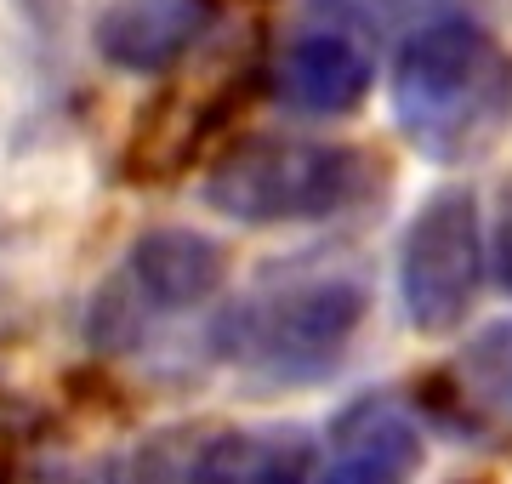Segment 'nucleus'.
<instances>
[{"label":"nucleus","instance_id":"f257e3e1","mask_svg":"<svg viewBox=\"0 0 512 484\" xmlns=\"http://www.w3.org/2000/svg\"><path fill=\"white\" fill-rule=\"evenodd\" d=\"M393 120L421 160H484L512 126V52L467 18L410 29L393 57Z\"/></svg>","mask_w":512,"mask_h":484},{"label":"nucleus","instance_id":"f03ea898","mask_svg":"<svg viewBox=\"0 0 512 484\" xmlns=\"http://www.w3.org/2000/svg\"><path fill=\"white\" fill-rule=\"evenodd\" d=\"M365 319L370 285L359 268H274L211 325V348L268 388H302L348 359Z\"/></svg>","mask_w":512,"mask_h":484},{"label":"nucleus","instance_id":"7ed1b4c3","mask_svg":"<svg viewBox=\"0 0 512 484\" xmlns=\"http://www.w3.org/2000/svg\"><path fill=\"white\" fill-rule=\"evenodd\" d=\"M387 188V160L359 143L256 131L217 154L205 171V205L245 228L330 223L370 205Z\"/></svg>","mask_w":512,"mask_h":484},{"label":"nucleus","instance_id":"20e7f679","mask_svg":"<svg viewBox=\"0 0 512 484\" xmlns=\"http://www.w3.org/2000/svg\"><path fill=\"white\" fill-rule=\"evenodd\" d=\"M228 280V251L200 228H148L126 251L120 285L97 291L92 302V348L114 354L137 342L148 314H188L222 291Z\"/></svg>","mask_w":512,"mask_h":484},{"label":"nucleus","instance_id":"39448f33","mask_svg":"<svg viewBox=\"0 0 512 484\" xmlns=\"http://www.w3.org/2000/svg\"><path fill=\"white\" fill-rule=\"evenodd\" d=\"M484 280V234H478L473 188L427 194L399 240V297L404 319L421 336H450L467 325Z\"/></svg>","mask_w":512,"mask_h":484},{"label":"nucleus","instance_id":"423d86ee","mask_svg":"<svg viewBox=\"0 0 512 484\" xmlns=\"http://www.w3.org/2000/svg\"><path fill=\"white\" fill-rule=\"evenodd\" d=\"M268 80L285 109L313 114V120H342L376 86V52L348 23H313L279 46Z\"/></svg>","mask_w":512,"mask_h":484},{"label":"nucleus","instance_id":"0eeeda50","mask_svg":"<svg viewBox=\"0 0 512 484\" xmlns=\"http://www.w3.org/2000/svg\"><path fill=\"white\" fill-rule=\"evenodd\" d=\"M427 439L416 410L393 393H365L330 422V462L319 484H410Z\"/></svg>","mask_w":512,"mask_h":484},{"label":"nucleus","instance_id":"6e6552de","mask_svg":"<svg viewBox=\"0 0 512 484\" xmlns=\"http://www.w3.org/2000/svg\"><path fill=\"white\" fill-rule=\"evenodd\" d=\"M211 29V0H114L97 18V52L126 75L177 69Z\"/></svg>","mask_w":512,"mask_h":484},{"label":"nucleus","instance_id":"1a4fd4ad","mask_svg":"<svg viewBox=\"0 0 512 484\" xmlns=\"http://www.w3.org/2000/svg\"><path fill=\"white\" fill-rule=\"evenodd\" d=\"M313 439L302 428H222L188 456L183 484H308Z\"/></svg>","mask_w":512,"mask_h":484},{"label":"nucleus","instance_id":"9d476101","mask_svg":"<svg viewBox=\"0 0 512 484\" xmlns=\"http://www.w3.org/2000/svg\"><path fill=\"white\" fill-rule=\"evenodd\" d=\"M421 405L467 433H478L484 422H507L512 416V325H490L467 348V359L456 371L427 382Z\"/></svg>","mask_w":512,"mask_h":484},{"label":"nucleus","instance_id":"9b49d317","mask_svg":"<svg viewBox=\"0 0 512 484\" xmlns=\"http://www.w3.org/2000/svg\"><path fill=\"white\" fill-rule=\"evenodd\" d=\"M490 262H495V280H501V291L512 297V188H507V200H501V217H495Z\"/></svg>","mask_w":512,"mask_h":484},{"label":"nucleus","instance_id":"f8f14e48","mask_svg":"<svg viewBox=\"0 0 512 484\" xmlns=\"http://www.w3.org/2000/svg\"><path fill=\"white\" fill-rule=\"evenodd\" d=\"M0 484H18V433L0 422Z\"/></svg>","mask_w":512,"mask_h":484}]
</instances>
